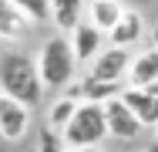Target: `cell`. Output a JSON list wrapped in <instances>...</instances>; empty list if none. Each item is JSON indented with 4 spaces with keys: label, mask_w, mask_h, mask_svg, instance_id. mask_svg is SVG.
<instances>
[{
    "label": "cell",
    "mask_w": 158,
    "mask_h": 152,
    "mask_svg": "<svg viewBox=\"0 0 158 152\" xmlns=\"http://www.w3.org/2000/svg\"><path fill=\"white\" fill-rule=\"evenodd\" d=\"M148 152H158V142H152V145H148Z\"/></svg>",
    "instance_id": "d6986e66"
},
{
    "label": "cell",
    "mask_w": 158,
    "mask_h": 152,
    "mask_svg": "<svg viewBox=\"0 0 158 152\" xmlns=\"http://www.w3.org/2000/svg\"><path fill=\"white\" fill-rule=\"evenodd\" d=\"M74 152H98V149H74Z\"/></svg>",
    "instance_id": "ffe728a7"
},
{
    "label": "cell",
    "mask_w": 158,
    "mask_h": 152,
    "mask_svg": "<svg viewBox=\"0 0 158 152\" xmlns=\"http://www.w3.org/2000/svg\"><path fill=\"white\" fill-rule=\"evenodd\" d=\"M34 68H37V78L44 88H64L71 85L74 78V54H71V44L64 34H54L40 44V54L34 58Z\"/></svg>",
    "instance_id": "7a4b0ae2"
},
{
    "label": "cell",
    "mask_w": 158,
    "mask_h": 152,
    "mask_svg": "<svg viewBox=\"0 0 158 152\" xmlns=\"http://www.w3.org/2000/svg\"><path fill=\"white\" fill-rule=\"evenodd\" d=\"M155 142H158V139H155Z\"/></svg>",
    "instance_id": "7402d4cb"
},
{
    "label": "cell",
    "mask_w": 158,
    "mask_h": 152,
    "mask_svg": "<svg viewBox=\"0 0 158 152\" xmlns=\"http://www.w3.org/2000/svg\"><path fill=\"white\" fill-rule=\"evenodd\" d=\"M27 125H31V115H27V108L20 105V101H14V98H7L3 91H0V139L3 142H17L24 132H27Z\"/></svg>",
    "instance_id": "52a82bcc"
},
{
    "label": "cell",
    "mask_w": 158,
    "mask_h": 152,
    "mask_svg": "<svg viewBox=\"0 0 158 152\" xmlns=\"http://www.w3.org/2000/svg\"><path fill=\"white\" fill-rule=\"evenodd\" d=\"M0 142H3V139H0Z\"/></svg>",
    "instance_id": "44dd1931"
},
{
    "label": "cell",
    "mask_w": 158,
    "mask_h": 152,
    "mask_svg": "<svg viewBox=\"0 0 158 152\" xmlns=\"http://www.w3.org/2000/svg\"><path fill=\"white\" fill-rule=\"evenodd\" d=\"M101 112H104V128H108V135H111V139H121V142L138 139L141 125H138V122H135V115L121 105V98L104 101V105H101Z\"/></svg>",
    "instance_id": "5b68a950"
},
{
    "label": "cell",
    "mask_w": 158,
    "mask_h": 152,
    "mask_svg": "<svg viewBox=\"0 0 158 152\" xmlns=\"http://www.w3.org/2000/svg\"><path fill=\"white\" fill-rule=\"evenodd\" d=\"M121 0H88L84 3V14H88V24L101 34H108V30L118 24V17H121Z\"/></svg>",
    "instance_id": "8fae6325"
},
{
    "label": "cell",
    "mask_w": 158,
    "mask_h": 152,
    "mask_svg": "<svg viewBox=\"0 0 158 152\" xmlns=\"http://www.w3.org/2000/svg\"><path fill=\"white\" fill-rule=\"evenodd\" d=\"M101 41H104V34L101 30H94L88 20H81L77 27L71 30V54H74V64H84V61H91L101 51Z\"/></svg>",
    "instance_id": "9c48e42d"
},
{
    "label": "cell",
    "mask_w": 158,
    "mask_h": 152,
    "mask_svg": "<svg viewBox=\"0 0 158 152\" xmlns=\"http://www.w3.org/2000/svg\"><path fill=\"white\" fill-rule=\"evenodd\" d=\"M0 91L14 101H20L24 108H31L40 101V78H37V68H34V58L27 54H3L0 61Z\"/></svg>",
    "instance_id": "6da1fadb"
},
{
    "label": "cell",
    "mask_w": 158,
    "mask_h": 152,
    "mask_svg": "<svg viewBox=\"0 0 158 152\" xmlns=\"http://www.w3.org/2000/svg\"><path fill=\"white\" fill-rule=\"evenodd\" d=\"M7 3H14V7H17V10L31 20V24L47 17V0H7Z\"/></svg>",
    "instance_id": "9a60e30c"
},
{
    "label": "cell",
    "mask_w": 158,
    "mask_h": 152,
    "mask_svg": "<svg viewBox=\"0 0 158 152\" xmlns=\"http://www.w3.org/2000/svg\"><path fill=\"white\" fill-rule=\"evenodd\" d=\"M148 91H152V95H158V81H155V85H148Z\"/></svg>",
    "instance_id": "ac0fdd59"
},
{
    "label": "cell",
    "mask_w": 158,
    "mask_h": 152,
    "mask_svg": "<svg viewBox=\"0 0 158 152\" xmlns=\"http://www.w3.org/2000/svg\"><path fill=\"white\" fill-rule=\"evenodd\" d=\"M64 149H98L101 139H108V128H104V112L101 105H91V101H77L71 122L61 128Z\"/></svg>",
    "instance_id": "3957f363"
},
{
    "label": "cell",
    "mask_w": 158,
    "mask_h": 152,
    "mask_svg": "<svg viewBox=\"0 0 158 152\" xmlns=\"http://www.w3.org/2000/svg\"><path fill=\"white\" fill-rule=\"evenodd\" d=\"M128 64H131V54L125 47H104L91 58V71L88 78L94 81H108V85H121L128 74Z\"/></svg>",
    "instance_id": "277c9868"
},
{
    "label": "cell",
    "mask_w": 158,
    "mask_h": 152,
    "mask_svg": "<svg viewBox=\"0 0 158 152\" xmlns=\"http://www.w3.org/2000/svg\"><path fill=\"white\" fill-rule=\"evenodd\" d=\"M84 3L88 0H47V17L57 30H74L84 20Z\"/></svg>",
    "instance_id": "7c38bea8"
},
{
    "label": "cell",
    "mask_w": 158,
    "mask_h": 152,
    "mask_svg": "<svg viewBox=\"0 0 158 152\" xmlns=\"http://www.w3.org/2000/svg\"><path fill=\"white\" fill-rule=\"evenodd\" d=\"M141 34H145V17L135 10V7H125L121 10V17H118V24L108 30V37H111V47H131V44H138L141 41Z\"/></svg>",
    "instance_id": "ba28073f"
},
{
    "label": "cell",
    "mask_w": 158,
    "mask_h": 152,
    "mask_svg": "<svg viewBox=\"0 0 158 152\" xmlns=\"http://www.w3.org/2000/svg\"><path fill=\"white\" fill-rule=\"evenodd\" d=\"M34 152H67V149H64L61 132H54V128H44V132H40V145H37Z\"/></svg>",
    "instance_id": "2e32d148"
},
{
    "label": "cell",
    "mask_w": 158,
    "mask_h": 152,
    "mask_svg": "<svg viewBox=\"0 0 158 152\" xmlns=\"http://www.w3.org/2000/svg\"><path fill=\"white\" fill-rule=\"evenodd\" d=\"M74 108H77V101L74 98H57L54 105H51V115H47V128H54V132H61L64 125L71 122V115H74Z\"/></svg>",
    "instance_id": "5bb4252c"
},
{
    "label": "cell",
    "mask_w": 158,
    "mask_h": 152,
    "mask_svg": "<svg viewBox=\"0 0 158 152\" xmlns=\"http://www.w3.org/2000/svg\"><path fill=\"white\" fill-rule=\"evenodd\" d=\"M125 78H128V88H148V85H155L158 81V51L148 47L138 58H131Z\"/></svg>",
    "instance_id": "30bf717a"
},
{
    "label": "cell",
    "mask_w": 158,
    "mask_h": 152,
    "mask_svg": "<svg viewBox=\"0 0 158 152\" xmlns=\"http://www.w3.org/2000/svg\"><path fill=\"white\" fill-rule=\"evenodd\" d=\"M27 30H31V20H27L14 3L0 0V37H3V41H17V37H24Z\"/></svg>",
    "instance_id": "4fadbf2b"
},
{
    "label": "cell",
    "mask_w": 158,
    "mask_h": 152,
    "mask_svg": "<svg viewBox=\"0 0 158 152\" xmlns=\"http://www.w3.org/2000/svg\"><path fill=\"white\" fill-rule=\"evenodd\" d=\"M121 105L135 115V122L141 128L158 125V95H152L148 88H121Z\"/></svg>",
    "instance_id": "8992f818"
},
{
    "label": "cell",
    "mask_w": 158,
    "mask_h": 152,
    "mask_svg": "<svg viewBox=\"0 0 158 152\" xmlns=\"http://www.w3.org/2000/svg\"><path fill=\"white\" fill-rule=\"evenodd\" d=\"M152 37H155V44H152V47L158 51V24H155V30H152Z\"/></svg>",
    "instance_id": "e0dca14e"
}]
</instances>
